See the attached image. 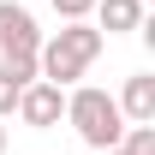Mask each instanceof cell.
<instances>
[{
    "label": "cell",
    "mask_w": 155,
    "mask_h": 155,
    "mask_svg": "<svg viewBox=\"0 0 155 155\" xmlns=\"http://www.w3.org/2000/svg\"><path fill=\"white\" fill-rule=\"evenodd\" d=\"M101 48H107V36H101L90 18H72L66 30H54V36H42V48H36V72L48 78V84H78V78L90 72L101 60Z\"/></svg>",
    "instance_id": "obj_1"
},
{
    "label": "cell",
    "mask_w": 155,
    "mask_h": 155,
    "mask_svg": "<svg viewBox=\"0 0 155 155\" xmlns=\"http://www.w3.org/2000/svg\"><path fill=\"white\" fill-rule=\"evenodd\" d=\"M66 125H72L90 149H114L119 131H125V114H119V101L96 84H78L72 96H66Z\"/></svg>",
    "instance_id": "obj_2"
},
{
    "label": "cell",
    "mask_w": 155,
    "mask_h": 155,
    "mask_svg": "<svg viewBox=\"0 0 155 155\" xmlns=\"http://www.w3.org/2000/svg\"><path fill=\"white\" fill-rule=\"evenodd\" d=\"M12 114H18L30 131H54L60 119H66V90L48 84V78H30V84L18 90V107H12Z\"/></svg>",
    "instance_id": "obj_3"
},
{
    "label": "cell",
    "mask_w": 155,
    "mask_h": 155,
    "mask_svg": "<svg viewBox=\"0 0 155 155\" xmlns=\"http://www.w3.org/2000/svg\"><path fill=\"white\" fill-rule=\"evenodd\" d=\"M36 54L42 48V30H36V12L24 0H0V54Z\"/></svg>",
    "instance_id": "obj_4"
},
{
    "label": "cell",
    "mask_w": 155,
    "mask_h": 155,
    "mask_svg": "<svg viewBox=\"0 0 155 155\" xmlns=\"http://www.w3.org/2000/svg\"><path fill=\"white\" fill-rule=\"evenodd\" d=\"M90 18H96L101 36H125V30L143 24V0H96V6H90Z\"/></svg>",
    "instance_id": "obj_5"
},
{
    "label": "cell",
    "mask_w": 155,
    "mask_h": 155,
    "mask_svg": "<svg viewBox=\"0 0 155 155\" xmlns=\"http://www.w3.org/2000/svg\"><path fill=\"white\" fill-rule=\"evenodd\" d=\"M119 114H125V119H155V78L149 72H131V78H125V90H119Z\"/></svg>",
    "instance_id": "obj_6"
},
{
    "label": "cell",
    "mask_w": 155,
    "mask_h": 155,
    "mask_svg": "<svg viewBox=\"0 0 155 155\" xmlns=\"http://www.w3.org/2000/svg\"><path fill=\"white\" fill-rule=\"evenodd\" d=\"M0 78L24 90L30 78H42V72H36V54H18V48H12V54H0Z\"/></svg>",
    "instance_id": "obj_7"
},
{
    "label": "cell",
    "mask_w": 155,
    "mask_h": 155,
    "mask_svg": "<svg viewBox=\"0 0 155 155\" xmlns=\"http://www.w3.org/2000/svg\"><path fill=\"white\" fill-rule=\"evenodd\" d=\"M90 6H96V0H54L60 24H72V18H90Z\"/></svg>",
    "instance_id": "obj_8"
},
{
    "label": "cell",
    "mask_w": 155,
    "mask_h": 155,
    "mask_svg": "<svg viewBox=\"0 0 155 155\" xmlns=\"http://www.w3.org/2000/svg\"><path fill=\"white\" fill-rule=\"evenodd\" d=\"M12 107H18V84H6V78H0V119L12 114Z\"/></svg>",
    "instance_id": "obj_9"
},
{
    "label": "cell",
    "mask_w": 155,
    "mask_h": 155,
    "mask_svg": "<svg viewBox=\"0 0 155 155\" xmlns=\"http://www.w3.org/2000/svg\"><path fill=\"white\" fill-rule=\"evenodd\" d=\"M0 155H6V119H0Z\"/></svg>",
    "instance_id": "obj_10"
},
{
    "label": "cell",
    "mask_w": 155,
    "mask_h": 155,
    "mask_svg": "<svg viewBox=\"0 0 155 155\" xmlns=\"http://www.w3.org/2000/svg\"><path fill=\"white\" fill-rule=\"evenodd\" d=\"M101 155H125V149H119V143H114V149H101Z\"/></svg>",
    "instance_id": "obj_11"
}]
</instances>
